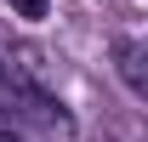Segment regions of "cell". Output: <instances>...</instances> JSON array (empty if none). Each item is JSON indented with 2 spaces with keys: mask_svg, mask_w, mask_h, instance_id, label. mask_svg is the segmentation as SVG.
I'll return each instance as SVG.
<instances>
[{
  "mask_svg": "<svg viewBox=\"0 0 148 142\" xmlns=\"http://www.w3.org/2000/svg\"><path fill=\"white\" fill-rule=\"evenodd\" d=\"M114 68H120V80L131 85V97L148 91V80H143V40H114Z\"/></svg>",
  "mask_w": 148,
  "mask_h": 142,
  "instance_id": "6da1fadb",
  "label": "cell"
},
{
  "mask_svg": "<svg viewBox=\"0 0 148 142\" xmlns=\"http://www.w3.org/2000/svg\"><path fill=\"white\" fill-rule=\"evenodd\" d=\"M0 142H23V137H12V131H0Z\"/></svg>",
  "mask_w": 148,
  "mask_h": 142,
  "instance_id": "3957f363",
  "label": "cell"
},
{
  "mask_svg": "<svg viewBox=\"0 0 148 142\" xmlns=\"http://www.w3.org/2000/svg\"><path fill=\"white\" fill-rule=\"evenodd\" d=\"M6 6H12L17 17H29V23H40L46 12H51V0H6Z\"/></svg>",
  "mask_w": 148,
  "mask_h": 142,
  "instance_id": "7a4b0ae2",
  "label": "cell"
}]
</instances>
